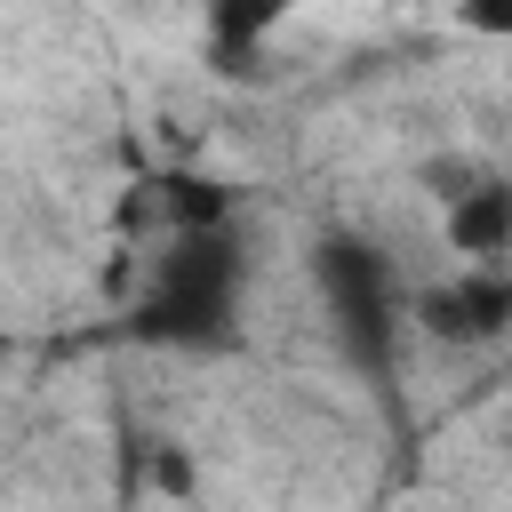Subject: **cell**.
<instances>
[{"label": "cell", "instance_id": "6da1fadb", "mask_svg": "<svg viewBox=\"0 0 512 512\" xmlns=\"http://www.w3.org/2000/svg\"><path fill=\"white\" fill-rule=\"evenodd\" d=\"M240 296H248V256L232 232H184L160 240L144 264V288L128 304V336L160 352H224L240 344Z\"/></svg>", "mask_w": 512, "mask_h": 512}, {"label": "cell", "instance_id": "7a4b0ae2", "mask_svg": "<svg viewBox=\"0 0 512 512\" xmlns=\"http://www.w3.org/2000/svg\"><path fill=\"white\" fill-rule=\"evenodd\" d=\"M312 288H320V312H328L344 360L360 376H392V344H400V320H408L392 256L368 248L360 232H328V240H312Z\"/></svg>", "mask_w": 512, "mask_h": 512}, {"label": "cell", "instance_id": "3957f363", "mask_svg": "<svg viewBox=\"0 0 512 512\" xmlns=\"http://www.w3.org/2000/svg\"><path fill=\"white\" fill-rule=\"evenodd\" d=\"M408 320L432 336V344H456V352H472V344H496L504 328H512V264H496V272H448V280H424L416 296H408Z\"/></svg>", "mask_w": 512, "mask_h": 512}, {"label": "cell", "instance_id": "277c9868", "mask_svg": "<svg viewBox=\"0 0 512 512\" xmlns=\"http://www.w3.org/2000/svg\"><path fill=\"white\" fill-rule=\"evenodd\" d=\"M448 248L472 272H496L512 256V176H480L472 192L448 200Z\"/></svg>", "mask_w": 512, "mask_h": 512}, {"label": "cell", "instance_id": "5b68a950", "mask_svg": "<svg viewBox=\"0 0 512 512\" xmlns=\"http://www.w3.org/2000/svg\"><path fill=\"white\" fill-rule=\"evenodd\" d=\"M152 208H160V232H168V240H184V232H232L240 192H232L224 176L168 168V176H152Z\"/></svg>", "mask_w": 512, "mask_h": 512}, {"label": "cell", "instance_id": "8992f818", "mask_svg": "<svg viewBox=\"0 0 512 512\" xmlns=\"http://www.w3.org/2000/svg\"><path fill=\"white\" fill-rule=\"evenodd\" d=\"M152 488H160V496H176V504H184V496H192V488H200V472H192V456H184V448H168V440H160V448H152Z\"/></svg>", "mask_w": 512, "mask_h": 512}, {"label": "cell", "instance_id": "52a82bcc", "mask_svg": "<svg viewBox=\"0 0 512 512\" xmlns=\"http://www.w3.org/2000/svg\"><path fill=\"white\" fill-rule=\"evenodd\" d=\"M472 32H512V8H464Z\"/></svg>", "mask_w": 512, "mask_h": 512}]
</instances>
